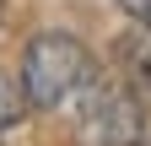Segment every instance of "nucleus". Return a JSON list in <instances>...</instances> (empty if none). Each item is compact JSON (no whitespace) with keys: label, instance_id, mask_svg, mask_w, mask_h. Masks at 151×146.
Wrapping results in <instances>:
<instances>
[{"label":"nucleus","instance_id":"nucleus-3","mask_svg":"<svg viewBox=\"0 0 151 146\" xmlns=\"http://www.w3.org/2000/svg\"><path fill=\"white\" fill-rule=\"evenodd\" d=\"M119 60H124L129 87H151V22H140V27L119 43Z\"/></svg>","mask_w":151,"mask_h":146},{"label":"nucleus","instance_id":"nucleus-5","mask_svg":"<svg viewBox=\"0 0 151 146\" xmlns=\"http://www.w3.org/2000/svg\"><path fill=\"white\" fill-rule=\"evenodd\" d=\"M119 6L135 16V22H151V0H119Z\"/></svg>","mask_w":151,"mask_h":146},{"label":"nucleus","instance_id":"nucleus-1","mask_svg":"<svg viewBox=\"0 0 151 146\" xmlns=\"http://www.w3.org/2000/svg\"><path fill=\"white\" fill-rule=\"evenodd\" d=\"M97 81L86 43H76L70 33H38L22 54V87L32 108H65Z\"/></svg>","mask_w":151,"mask_h":146},{"label":"nucleus","instance_id":"nucleus-4","mask_svg":"<svg viewBox=\"0 0 151 146\" xmlns=\"http://www.w3.org/2000/svg\"><path fill=\"white\" fill-rule=\"evenodd\" d=\"M27 87H22V76H11L6 65H0V130H16V124L27 119Z\"/></svg>","mask_w":151,"mask_h":146},{"label":"nucleus","instance_id":"nucleus-2","mask_svg":"<svg viewBox=\"0 0 151 146\" xmlns=\"http://www.w3.org/2000/svg\"><path fill=\"white\" fill-rule=\"evenodd\" d=\"M81 135L86 146H140L146 103L129 81H92L81 92Z\"/></svg>","mask_w":151,"mask_h":146}]
</instances>
